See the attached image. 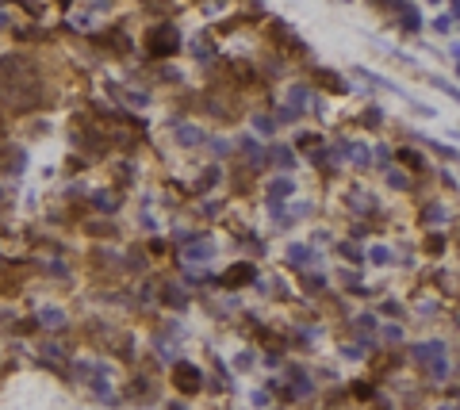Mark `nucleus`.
Listing matches in <instances>:
<instances>
[{"mask_svg":"<svg viewBox=\"0 0 460 410\" xmlns=\"http://www.w3.org/2000/svg\"><path fill=\"white\" fill-rule=\"evenodd\" d=\"M176 376H181V387H196V368L181 364V368H176Z\"/></svg>","mask_w":460,"mask_h":410,"instance_id":"1","label":"nucleus"}]
</instances>
